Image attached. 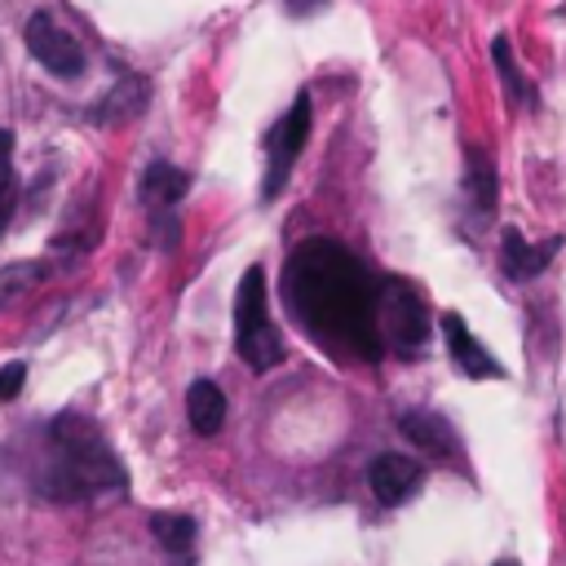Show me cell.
Masks as SVG:
<instances>
[{
    "mask_svg": "<svg viewBox=\"0 0 566 566\" xmlns=\"http://www.w3.org/2000/svg\"><path fill=\"white\" fill-rule=\"evenodd\" d=\"M27 49H31V57H35L49 75H57V80H75V75H84V66H88L84 44H80L53 13H31V22H27Z\"/></svg>",
    "mask_w": 566,
    "mask_h": 566,
    "instance_id": "6",
    "label": "cell"
},
{
    "mask_svg": "<svg viewBox=\"0 0 566 566\" xmlns=\"http://www.w3.org/2000/svg\"><path fill=\"white\" fill-rule=\"evenodd\" d=\"M310 119H314L310 93H296V102L287 106V115L270 128V137H265V186H261L265 199H274V195L283 190V181H287L296 155H301L305 142H310Z\"/></svg>",
    "mask_w": 566,
    "mask_h": 566,
    "instance_id": "5",
    "label": "cell"
},
{
    "mask_svg": "<svg viewBox=\"0 0 566 566\" xmlns=\"http://www.w3.org/2000/svg\"><path fill=\"white\" fill-rule=\"evenodd\" d=\"M420 478H424V464H420V460H411V455H398V451L376 455V460H371V469H367L371 495H376L380 504H402V500L420 486Z\"/></svg>",
    "mask_w": 566,
    "mask_h": 566,
    "instance_id": "7",
    "label": "cell"
},
{
    "mask_svg": "<svg viewBox=\"0 0 566 566\" xmlns=\"http://www.w3.org/2000/svg\"><path fill=\"white\" fill-rule=\"evenodd\" d=\"M376 332H380V345H394L398 354H416L429 340L424 296L402 279L376 283Z\"/></svg>",
    "mask_w": 566,
    "mask_h": 566,
    "instance_id": "4",
    "label": "cell"
},
{
    "mask_svg": "<svg viewBox=\"0 0 566 566\" xmlns=\"http://www.w3.org/2000/svg\"><path fill=\"white\" fill-rule=\"evenodd\" d=\"M557 248H562L557 234L544 239V243H526L522 230H504V234H500V265H504V274H509L513 283H526V279H535V274L557 256Z\"/></svg>",
    "mask_w": 566,
    "mask_h": 566,
    "instance_id": "8",
    "label": "cell"
},
{
    "mask_svg": "<svg viewBox=\"0 0 566 566\" xmlns=\"http://www.w3.org/2000/svg\"><path fill=\"white\" fill-rule=\"evenodd\" d=\"M22 380H27V363H4L0 367V402H13Z\"/></svg>",
    "mask_w": 566,
    "mask_h": 566,
    "instance_id": "19",
    "label": "cell"
},
{
    "mask_svg": "<svg viewBox=\"0 0 566 566\" xmlns=\"http://www.w3.org/2000/svg\"><path fill=\"white\" fill-rule=\"evenodd\" d=\"M234 345L239 358L252 371H270L283 363V336L265 314V270L248 265V274L239 279V296H234Z\"/></svg>",
    "mask_w": 566,
    "mask_h": 566,
    "instance_id": "3",
    "label": "cell"
},
{
    "mask_svg": "<svg viewBox=\"0 0 566 566\" xmlns=\"http://www.w3.org/2000/svg\"><path fill=\"white\" fill-rule=\"evenodd\" d=\"M150 531L168 553H186L195 544V517L186 513H150Z\"/></svg>",
    "mask_w": 566,
    "mask_h": 566,
    "instance_id": "15",
    "label": "cell"
},
{
    "mask_svg": "<svg viewBox=\"0 0 566 566\" xmlns=\"http://www.w3.org/2000/svg\"><path fill=\"white\" fill-rule=\"evenodd\" d=\"M44 279V265L40 261H13L0 270V310H9L22 292H31L35 283Z\"/></svg>",
    "mask_w": 566,
    "mask_h": 566,
    "instance_id": "16",
    "label": "cell"
},
{
    "mask_svg": "<svg viewBox=\"0 0 566 566\" xmlns=\"http://www.w3.org/2000/svg\"><path fill=\"white\" fill-rule=\"evenodd\" d=\"M283 292L292 314L336 349L376 358V283L354 252L332 239H305L283 270Z\"/></svg>",
    "mask_w": 566,
    "mask_h": 566,
    "instance_id": "1",
    "label": "cell"
},
{
    "mask_svg": "<svg viewBox=\"0 0 566 566\" xmlns=\"http://www.w3.org/2000/svg\"><path fill=\"white\" fill-rule=\"evenodd\" d=\"M146 97H150V88H146V80H137V75H128V80H119L97 106H93V119L97 124H124V119H133V115H142V106H146Z\"/></svg>",
    "mask_w": 566,
    "mask_h": 566,
    "instance_id": "11",
    "label": "cell"
},
{
    "mask_svg": "<svg viewBox=\"0 0 566 566\" xmlns=\"http://www.w3.org/2000/svg\"><path fill=\"white\" fill-rule=\"evenodd\" d=\"M495 566H517V562H495Z\"/></svg>",
    "mask_w": 566,
    "mask_h": 566,
    "instance_id": "21",
    "label": "cell"
},
{
    "mask_svg": "<svg viewBox=\"0 0 566 566\" xmlns=\"http://www.w3.org/2000/svg\"><path fill=\"white\" fill-rule=\"evenodd\" d=\"M442 336H447L451 358H455V367H460L464 376H473V380H500V376H504V367L486 354V345L469 336V327H464L460 314H442Z\"/></svg>",
    "mask_w": 566,
    "mask_h": 566,
    "instance_id": "9",
    "label": "cell"
},
{
    "mask_svg": "<svg viewBox=\"0 0 566 566\" xmlns=\"http://www.w3.org/2000/svg\"><path fill=\"white\" fill-rule=\"evenodd\" d=\"M186 416H190V429L195 433H217L221 420H226V394L212 385V380H195L186 389Z\"/></svg>",
    "mask_w": 566,
    "mask_h": 566,
    "instance_id": "13",
    "label": "cell"
},
{
    "mask_svg": "<svg viewBox=\"0 0 566 566\" xmlns=\"http://www.w3.org/2000/svg\"><path fill=\"white\" fill-rule=\"evenodd\" d=\"M491 57H495V66H500V80H504L509 97H517V102H535L531 84H526V80H522V71L513 66V53H509V40H504V35H495V40H491Z\"/></svg>",
    "mask_w": 566,
    "mask_h": 566,
    "instance_id": "18",
    "label": "cell"
},
{
    "mask_svg": "<svg viewBox=\"0 0 566 566\" xmlns=\"http://www.w3.org/2000/svg\"><path fill=\"white\" fill-rule=\"evenodd\" d=\"M318 4H327V0H283V9H287L292 18H305V13H314Z\"/></svg>",
    "mask_w": 566,
    "mask_h": 566,
    "instance_id": "20",
    "label": "cell"
},
{
    "mask_svg": "<svg viewBox=\"0 0 566 566\" xmlns=\"http://www.w3.org/2000/svg\"><path fill=\"white\" fill-rule=\"evenodd\" d=\"M464 190H469V199H473L478 217H491V212H495V195H500V186H495V164H491L482 150H469Z\"/></svg>",
    "mask_w": 566,
    "mask_h": 566,
    "instance_id": "14",
    "label": "cell"
},
{
    "mask_svg": "<svg viewBox=\"0 0 566 566\" xmlns=\"http://www.w3.org/2000/svg\"><path fill=\"white\" fill-rule=\"evenodd\" d=\"M190 190V177L177 168V164H168V159H155L146 172H142V199L150 203V208H177V199Z\"/></svg>",
    "mask_w": 566,
    "mask_h": 566,
    "instance_id": "12",
    "label": "cell"
},
{
    "mask_svg": "<svg viewBox=\"0 0 566 566\" xmlns=\"http://www.w3.org/2000/svg\"><path fill=\"white\" fill-rule=\"evenodd\" d=\"M18 208V172H13V137L0 133V230Z\"/></svg>",
    "mask_w": 566,
    "mask_h": 566,
    "instance_id": "17",
    "label": "cell"
},
{
    "mask_svg": "<svg viewBox=\"0 0 566 566\" xmlns=\"http://www.w3.org/2000/svg\"><path fill=\"white\" fill-rule=\"evenodd\" d=\"M53 491L57 495H93L124 482L119 460L111 455L106 438L88 416H57L53 420Z\"/></svg>",
    "mask_w": 566,
    "mask_h": 566,
    "instance_id": "2",
    "label": "cell"
},
{
    "mask_svg": "<svg viewBox=\"0 0 566 566\" xmlns=\"http://www.w3.org/2000/svg\"><path fill=\"white\" fill-rule=\"evenodd\" d=\"M398 429H402L416 447H424V451H433V455H451V460L460 455V442H455L451 424H447L442 416H433V411H402Z\"/></svg>",
    "mask_w": 566,
    "mask_h": 566,
    "instance_id": "10",
    "label": "cell"
}]
</instances>
